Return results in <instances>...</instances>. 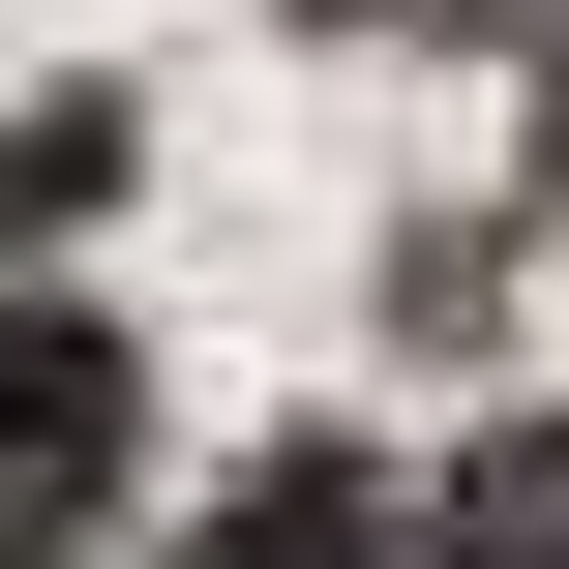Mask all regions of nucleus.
I'll list each match as a JSON object with an SVG mask.
<instances>
[{
  "label": "nucleus",
  "mask_w": 569,
  "mask_h": 569,
  "mask_svg": "<svg viewBox=\"0 0 569 569\" xmlns=\"http://www.w3.org/2000/svg\"><path fill=\"white\" fill-rule=\"evenodd\" d=\"M120 450H150V360H120L90 300H0V569L120 540Z\"/></svg>",
  "instance_id": "f257e3e1"
},
{
  "label": "nucleus",
  "mask_w": 569,
  "mask_h": 569,
  "mask_svg": "<svg viewBox=\"0 0 569 569\" xmlns=\"http://www.w3.org/2000/svg\"><path fill=\"white\" fill-rule=\"evenodd\" d=\"M150 569H420V480L330 420V450H240V480H210V510H180Z\"/></svg>",
  "instance_id": "f03ea898"
},
{
  "label": "nucleus",
  "mask_w": 569,
  "mask_h": 569,
  "mask_svg": "<svg viewBox=\"0 0 569 569\" xmlns=\"http://www.w3.org/2000/svg\"><path fill=\"white\" fill-rule=\"evenodd\" d=\"M120 180H150V120H120V90H30V120H0V240H90Z\"/></svg>",
  "instance_id": "7ed1b4c3"
},
{
  "label": "nucleus",
  "mask_w": 569,
  "mask_h": 569,
  "mask_svg": "<svg viewBox=\"0 0 569 569\" xmlns=\"http://www.w3.org/2000/svg\"><path fill=\"white\" fill-rule=\"evenodd\" d=\"M420 540H450V569H569V420H480Z\"/></svg>",
  "instance_id": "20e7f679"
},
{
  "label": "nucleus",
  "mask_w": 569,
  "mask_h": 569,
  "mask_svg": "<svg viewBox=\"0 0 569 569\" xmlns=\"http://www.w3.org/2000/svg\"><path fill=\"white\" fill-rule=\"evenodd\" d=\"M300 30H420V0H300Z\"/></svg>",
  "instance_id": "39448f33"
}]
</instances>
